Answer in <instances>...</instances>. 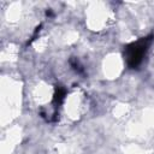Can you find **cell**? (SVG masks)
Listing matches in <instances>:
<instances>
[{"label":"cell","mask_w":154,"mask_h":154,"mask_svg":"<svg viewBox=\"0 0 154 154\" xmlns=\"http://www.w3.org/2000/svg\"><path fill=\"white\" fill-rule=\"evenodd\" d=\"M41 28H42V24H40L38 26H36V29H35V31H34V34H32L31 38L28 41V43H26V45H31V43H32V41H35V40H36V37H37V35H38V32H40V30H41Z\"/></svg>","instance_id":"cell-4"},{"label":"cell","mask_w":154,"mask_h":154,"mask_svg":"<svg viewBox=\"0 0 154 154\" xmlns=\"http://www.w3.org/2000/svg\"><path fill=\"white\" fill-rule=\"evenodd\" d=\"M70 65L71 67L77 72V73H84V69L82 66V64L79 63V60L77 58H71L70 59Z\"/></svg>","instance_id":"cell-3"},{"label":"cell","mask_w":154,"mask_h":154,"mask_svg":"<svg viewBox=\"0 0 154 154\" xmlns=\"http://www.w3.org/2000/svg\"><path fill=\"white\" fill-rule=\"evenodd\" d=\"M153 38H154V35H148L124 47V59L126 61V65L130 69H136L141 65L143 57L146 55Z\"/></svg>","instance_id":"cell-1"},{"label":"cell","mask_w":154,"mask_h":154,"mask_svg":"<svg viewBox=\"0 0 154 154\" xmlns=\"http://www.w3.org/2000/svg\"><path fill=\"white\" fill-rule=\"evenodd\" d=\"M66 89L63 87V85H55V88H54V94H53V100H52V102H53V105L55 106V107H58V106H60L63 102H64V100H65V96H66Z\"/></svg>","instance_id":"cell-2"}]
</instances>
